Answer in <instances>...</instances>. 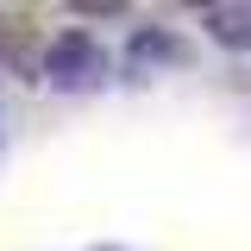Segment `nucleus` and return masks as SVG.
Returning <instances> with one entry per match:
<instances>
[{"instance_id":"obj_1","label":"nucleus","mask_w":251,"mask_h":251,"mask_svg":"<svg viewBox=\"0 0 251 251\" xmlns=\"http://www.w3.org/2000/svg\"><path fill=\"white\" fill-rule=\"evenodd\" d=\"M38 69H44V82L57 94H94V88H107V82L120 75V57H113L88 25H63V31L44 38Z\"/></svg>"},{"instance_id":"obj_2","label":"nucleus","mask_w":251,"mask_h":251,"mask_svg":"<svg viewBox=\"0 0 251 251\" xmlns=\"http://www.w3.org/2000/svg\"><path fill=\"white\" fill-rule=\"evenodd\" d=\"M120 63L145 69V75H163V69H195L201 50L182 25H157V19H138L126 25V44H120Z\"/></svg>"},{"instance_id":"obj_3","label":"nucleus","mask_w":251,"mask_h":251,"mask_svg":"<svg viewBox=\"0 0 251 251\" xmlns=\"http://www.w3.org/2000/svg\"><path fill=\"white\" fill-rule=\"evenodd\" d=\"M69 13H75V19H126L132 6H126V0H75Z\"/></svg>"},{"instance_id":"obj_4","label":"nucleus","mask_w":251,"mask_h":251,"mask_svg":"<svg viewBox=\"0 0 251 251\" xmlns=\"http://www.w3.org/2000/svg\"><path fill=\"white\" fill-rule=\"evenodd\" d=\"M0 50H6V25H0Z\"/></svg>"}]
</instances>
